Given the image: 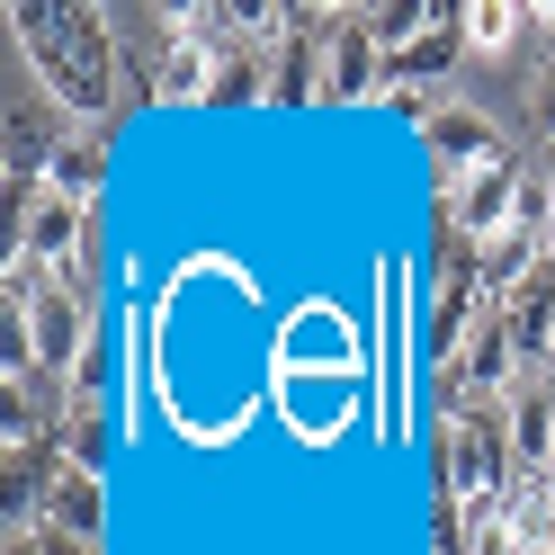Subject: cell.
Returning a JSON list of instances; mask_svg holds the SVG:
<instances>
[{"label":"cell","mask_w":555,"mask_h":555,"mask_svg":"<svg viewBox=\"0 0 555 555\" xmlns=\"http://www.w3.org/2000/svg\"><path fill=\"white\" fill-rule=\"evenodd\" d=\"M10 37L27 54V81H37L63 117L99 126L117 108V37L99 10H10Z\"/></svg>","instance_id":"cell-1"},{"label":"cell","mask_w":555,"mask_h":555,"mask_svg":"<svg viewBox=\"0 0 555 555\" xmlns=\"http://www.w3.org/2000/svg\"><path fill=\"white\" fill-rule=\"evenodd\" d=\"M519 483V448H511V395H466V412L439 422V493L475 511L502 502Z\"/></svg>","instance_id":"cell-2"},{"label":"cell","mask_w":555,"mask_h":555,"mask_svg":"<svg viewBox=\"0 0 555 555\" xmlns=\"http://www.w3.org/2000/svg\"><path fill=\"white\" fill-rule=\"evenodd\" d=\"M10 224H18V242L10 251H27L37 269H54L63 287H90V260H99V206H81V197H54L46 180H37V197H18L10 206Z\"/></svg>","instance_id":"cell-3"},{"label":"cell","mask_w":555,"mask_h":555,"mask_svg":"<svg viewBox=\"0 0 555 555\" xmlns=\"http://www.w3.org/2000/svg\"><path fill=\"white\" fill-rule=\"evenodd\" d=\"M278 367L287 376H359V323L340 296H305L296 314H278Z\"/></svg>","instance_id":"cell-4"},{"label":"cell","mask_w":555,"mask_h":555,"mask_svg":"<svg viewBox=\"0 0 555 555\" xmlns=\"http://www.w3.org/2000/svg\"><path fill=\"white\" fill-rule=\"evenodd\" d=\"M10 314H27V350H37V376H73V359L90 350V296L81 287H63V278H54V287L46 296H27V305H10Z\"/></svg>","instance_id":"cell-5"},{"label":"cell","mask_w":555,"mask_h":555,"mask_svg":"<svg viewBox=\"0 0 555 555\" xmlns=\"http://www.w3.org/2000/svg\"><path fill=\"white\" fill-rule=\"evenodd\" d=\"M216 63H224V46H216V37H197L189 10H170V18H162L153 99H162V108H206V99H216Z\"/></svg>","instance_id":"cell-6"},{"label":"cell","mask_w":555,"mask_h":555,"mask_svg":"<svg viewBox=\"0 0 555 555\" xmlns=\"http://www.w3.org/2000/svg\"><path fill=\"white\" fill-rule=\"evenodd\" d=\"M422 144H430V162H439V180H475V170H493V162H511V144H502V126L475 108V99H439V117L422 126Z\"/></svg>","instance_id":"cell-7"},{"label":"cell","mask_w":555,"mask_h":555,"mask_svg":"<svg viewBox=\"0 0 555 555\" xmlns=\"http://www.w3.org/2000/svg\"><path fill=\"white\" fill-rule=\"evenodd\" d=\"M386 90V46L367 37V18L359 10H340L332 18V46H323V99L332 108H359V99Z\"/></svg>","instance_id":"cell-8"},{"label":"cell","mask_w":555,"mask_h":555,"mask_svg":"<svg viewBox=\"0 0 555 555\" xmlns=\"http://www.w3.org/2000/svg\"><path fill=\"white\" fill-rule=\"evenodd\" d=\"M37 529H63V538L99 546V538H108V475H73V466H63V475H54V493H46V519H37Z\"/></svg>","instance_id":"cell-9"},{"label":"cell","mask_w":555,"mask_h":555,"mask_svg":"<svg viewBox=\"0 0 555 555\" xmlns=\"http://www.w3.org/2000/svg\"><path fill=\"white\" fill-rule=\"evenodd\" d=\"M457 54H466V27L448 18V27H430V37H412L403 54H386V90H422V99H439V81L457 73Z\"/></svg>","instance_id":"cell-10"},{"label":"cell","mask_w":555,"mask_h":555,"mask_svg":"<svg viewBox=\"0 0 555 555\" xmlns=\"http://www.w3.org/2000/svg\"><path fill=\"white\" fill-rule=\"evenodd\" d=\"M511 448H519V475H546L555 466V376H519V395H511Z\"/></svg>","instance_id":"cell-11"},{"label":"cell","mask_w":555,"mask_h":555,"mask_svg":"<svg viewBox=\"0 0 555 555\" xmlns=\"http://www.w3.org/2000/svg\"><path fill=\"white\" fill-rule=\"evenodd\" d=\"M323 46L332 37H305V27L287 18V46L269 54V108H314L323 99Z\"/></svg>","instance_id":"cell-12"},{"label":"cell","mask_w":555,"mask_h":555,"mask_svg":"<svg viewBox=\"0 0 555 555\" xmlns=\"http://www.w3.org/2000/svg\"><path fill=\"white\" fill-rule=\"evenodd\" d=\"M63 466H73V475H108L117 466V448H126V422H117V412H63Z\"/></svg>","instance_id":"cell-13"},{"label":"cell","mask_w":555,"mask_h":555,"mask_svg":"<svg viewBox=\"0 0 555 555\" xmlns=\"http://www.w3.org/2000/svg\"><path fill=\"white\" fill-rule=\"evenodd\" d=\"M46 189H54V197H81V206H99V189H108V144H90V134L54 144V153H46Z\"/></svg>","instance_id":"cell-14"},{"label":"cell","mask_w":555,"mask_h":555,"mask_svg":"<svg viewBox=\"0 0 555 555\" xmlns=\"http://www.w3.org/2000/svg\"><path fill=\"white\" fill-rule=\"evenodd\" d=\"M457 27H466V54H511L529 10L519 0H457Z\"/></svg>","instance_id":"cell-15"},{"label":"cell","mask_w":555,"mask_h":555,"mask_svg":"<svg viewBox=\"0 0 555 555\" xmlns=\"http://www.w3.org/2000/svg\"><path fill=\"white\" fill-rule=\"evenodd\" d=\"M529 126H538V144H555V63H546L538 90H529Z\"/></svg>","instance_id":"cell-16"},{"label":"cell","mask_w":555,"mask_h":555,"mask_svg":"<svg viewBox=\"0 0 555 555\" xmlns=\"http://www.w3.org/2000/svg\"><path fill=\"white\" fill-rule=\"evenodd\" d=\"M546 189H555V180H546ZM546 251H555V206H546Z\"/></svg>","instance_id":"cell-17"},{"label":"cell","mask_w":555,"mask_h":555,"mask_svg":"<svg viewBox=\"0 0 555 555\" xmlns=\"http://www.w3.org/2000/svg\"><path fill=\"white\" fill-rule=\"evenodd\" d=\"M546 180H555V144H546Z\"/></svg>","instance_id":"cell-18"},{"label":"cell","mask_w":555,"mask_h":555,"mask_svg":"<svg viewBox=\"0 0 555 555\" xmlns=\"http://www.w3.org/2000/svg\"><path fill=\"white\" fill-rule=\"evenodd\" d=\"M546 555H555V546H546Z\"/></svg>","instance_id":"cell-19"}]
</instances>
